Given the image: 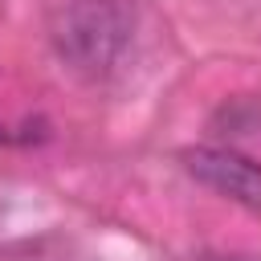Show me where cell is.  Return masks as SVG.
I'll list each match as a JSON object with an SVG mask.
<instances>
[{"label":"cell","instance_id":"cell-1","mask_svg":"<svg viewBox=\"0 0 261 261\" xmlns=\"http://www.w3.org/2000/svg\"><path fill=\"white\" fill-rule=\"evenodd\" d=\"M135 16L122 0H69L49 24V45L77 77H106L130 49Z\"/></svg>","mask_w":261,"mask_h":261},{"label":"cell","instance_id":"cell-2","mask_svg":"<svg viewBox=\"0 0 261 261\" xmlns=\"http://www.w3.org/2000/svg\"><path fill=\"white\" fill-rule=\"evenodd\" d=\"M184 167L192 179H200L204 188H212L216 196L261 212V163L232 151V147H188Z\"/></svg>","mask_w":261,"mask_h":261},{"label":"cell","instance_id":"cell-3","mask_svg":"<svg viewBox=\"0 0 261 261\" xmlns=\"http://www.w3.org/2000/svg\"><path fill=\"white\" fill-rule=\"evenodd\" d=\"M196 261H261V257H224V253L212 257V253H204V257H196Z\"/></svg>","mask_w":261,"mask_h":261}]
</instances>
